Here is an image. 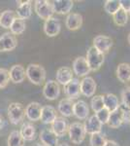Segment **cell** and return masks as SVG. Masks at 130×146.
Segmentation results:
<instances>
[{
  "label": "cell",
  "instance_id": "obj_1",
  "mask_svg": "<svg viewBox=\"0 0 130 146\" xmlns=\"http://www.w3.org/2000/svg\"><path fill=\"white\" fill-rule=\"evenodd\" d=\"M25 75L32 84L41 86L46 80V69L40 64L30 63L25 70Z\"/></svg>",
  "mask_w": 130,
  "mask_h": 146
},
{
  "label": "cell",
  "instance_id": "obj_2",
  "mask_svg": "<svg viewBox=\"0 0 130 146\" xmlns=\"http://www.w3.org/2000/svg\"><path fill=\"white\" fill-rule=\"evenodd\" d=\"M86 62L88 63L89 67H90L91 71H97V70L102 66L104 63V56L103 53L99 52L97 49H95L93 46L88 49L86 53Z\"/></svg>",
  "mask_w": 130,
  "mask_h": 146
},
{
  "label": "cell",
  "instance_id": "obj_3",
  "mask_svg": "<svg viewBox=\"0 0 130 146\" xmlns=\"http://www.w3.org/2000/svg\"><path fill=\"white\" fill-rule=\"evenodd\" d=\"M25 108L20 102H12L8 106V117L13 125H18L24 119Z\"/></svg>",
  "mask_w": 130,
  "mask_h": 146
},
{
  "label": "cell",
  "instance_id": "obj_4",
  "mask_svg": "<svg viewBox=\"0 0 130 146\" xmlns=\"http://www.w3.org/2000/svg\"><path fill=\"white\" fill-rule=\"evenodd\" d=\"M70 140L74 144H81L86 137V129H84V124L80 122H74L68 128Z\"/></svg>",
  "mask_w": 130,
  "mask_h": 146
},
{
  "label": "cell",
  "instance_id": "obj_5",
  "mask_svg": "<svg viewBox=\"0 0 130 146\" xmlns=\"http://www.w3.org/2000/svg\"><path fill=\"white\" fill-rule=\"evenodd\" d=\"M34 9L36 14L38 15L39 18L42 20H48V19L53 17V10L51 7V1H47V0H37L35 1Z\"/></svg>",
  "mask_w": 130,
  "mask_h": 146
},
{
  "label": "cell",
  "instance_id": "obj_6",
  "mask_svg": "<svg viewBox=\"0 0 130 146\" xmlns=\"http://www.w3.org/2000/svg\"><path fill=\"white\" fill-rule=\"evenodd\" d=\"M43 95L47 100H54L60 95V86L54 80H49L46 82L43 88Z\"/></svg>",
  "mask_w": 130,
  "mask_h": 146
},
{
  "label": "cell",
  "instance_id": "obj_7",
  "mask_svg": "<svg viewBox=\"0 0 130 146\" xmlns=\"http://www.w3.org/2000/svg\"><path fill=\"white\" fill-rule=\"evenodd\" d=\"M18 46V40L11 32H5L0 36V52H11Z\"/></svg>",
  "mask_w": 130,
  "mask_h": 146
},
{
  "label": "cell",
  "instance_id": "obj_8",
  "mask_svg": "<svg viewBox=\"0 0 130 146\" xmlns=\"http://www.w3.org/2000/svg\"><path fill=\"white\" fill-rule=\"evenodd\" d=\"M64 93L69 100H74L78 98L81 95V81L77 78H73L64 86Z\"/></svg>",
  "mask_w": 130,
  "mask_h": 146
},
{
  "label": "cell",
  "instance_id": "obj_9",
  "mask_svg": "<svg viewBox=\"0 0 130 146\" xmlns=\"http://www.w3.org/2000/svg\"><path fill=\"white\" fill-rule=\"evenodd\" d=\"M61 25L60 21L57 18L51 17L45 21L44 23V32L49 37H54L60 32Z\"/></svg>",
  "mask_w": 130,
  "mask_h": 146
},
{
  "label": "cell",
  "instance_id": "obj_10",
  "mask_svg": "<svg viewBox=\"0 0 130 146\" xmlns=\"http://www.w3.org/2000/svg\"><path fill=\"white\" fill-rule=\"evenodd\" d=\"M90 67L84 56H78L73 62V73L80 77L86 76L90 72Z\"/></svg>",
  "mask_w": 130,
  "mask_h": 146
},
{
  "label": "cell",
  "instance_id": "obj_11",
  "mask_svg": "<svg viewBox=\"0 0 130 146\" xmlns=\"http://www.w3.org/2000/svg\"><path fill=\"white\" fill-rule=\"evenodd\" d=\"M96 89H97V85L92 77H84L81 81V94L82 96L86 98H91L95 94Z\"/></svg>",
  "mask_w": 130,
  "mask_h": 146
},
{
  "label": "cell",
  "instance_id": "obj_12",
  "mask_svg": "<svg viewBox=\"0 0 130 146\" xmlns=\"http://www.w3.org/2000/svg\"><path fill=\"white\" fill-rule=\"evenodd\" d=\"M51 4L53 13L60 14V15L70 14V11L74 6V2L71 0H53L51 1Z\"/></svg>",
  "mask_w": 130,
  "mask_h": 146
},
{
  "label": "cell",
  "instance_id": "obj_13",
  "mask_svg": "<svg viewBox=\"0 0 130 146\" xmlns=\"http://www.w3.org/2000/svg\"><path fill=\"white\" fill-rule=\"evenodd\" d=\"M113 44V39L106 35H97L93 39V47L103 54L110 50Z\"/></svg>",
  "mask_w": 130,
  "mask_h": 146
},
{
  "label": "cell",
  "instance_id": "obj_14",
  "mask_svg": "<svg viewBox=\"0 0 130 146\" xmlns=\"http://www.w3.org/2000/svg\"><path fill=\"white\" fill-rule=\"evenodd\" d=\"M42 107L43 106L39 102H30L25 107V116L29 121H39L40 117H41Z\"/></svg>",
  "mask_w": 130,
  "mask_h": 146
},
{
  "label": "cell",
  "instance_id": "obj_15",
  "mask_svg": "<svg viewBox=\"0 0 130 146\" xmlns=\"http://www.w3.org/2000/svg\"><path fill=\"white\" fill-rule=\"evenodd\" d=\"M9 75H10V81H12L15 84H20L24 81L25 77V69L22 65L20 64H15L11 67L10 71H9Z\"/></svg>",
  "mask_w": 130,
  "mask_h": 146
},
{
  "label": "cell",
  "instance_id": "obj_16",
  "mask_svg": "<svg viewBox=\"0 0 130 146\" xmlns=\"http://www.w3.org/2000/svg\"><path fill=\"white\" fill-rule=\"evenodd\" d=\"M73 115L80 120H86L89 115V108L86 101L78 100L74 103Z\"/></svg>",
  "mask_w": 130,
  "mask_h": 146
},
{
  "label": "cell",
  "instance_id": "obj_17",
  "mask_svg": "<svg viewBox=\"0 0 130 146\" xmlns=\"http://www.w3.org/2000/svg\"><path fill=\"white\" fill-rule=\"evenodd\" d=\"M82 16L79 13L68 14L65 20V25L69 30H78L82 25Z\"/></svg>",
  "mask_w": 130,
  "mask_h": 146
},
{
  "label": "cell",
  "instance_id": "obj_18",
  "mask_svg": "<svg viewBox=\"0 0 130 146\" xmlns=\"http://www.w3.org/2000/svg\"><path fill=\"white\" fill-rule=\"evenodd\" d=\"M73 70L68 66H62L58 68L55 74L56 82L60 85H67L73 79Z\"/></svg>",
  "mask_w": 130,
  "mask_h": 146
},
{
  "label": "cell",
  "instance_id": "obj_19",
  "mask_svg": "<svg viewBox=\"0 0 130 146\" xmlns=\"http://www.w3.org/2000/svg\"><path fill=\"white\" fill-rule=\"evenodd\" d=\"M86 133H89V135H93V133H101L102 129V124L99 122L97 117L95 115H92L89 118L86 119V121L84 124Z\"/></svg>",
  "mask_w": 130,
  "mask_h": 146
},
{
  "label": "cell",
  "instance_id": "obj_20",
  "mask_svg": "<svg viewBox=\"0 0 130 146\" xmlns=\"http://www.w3.org/2000/svg\"><path fill=\"white\" fill-rule=\"evenodd\" d=\"M40 139L45 146H57L58 138L51 129H45L40 133Z\"/></svg>",
  "mask_w": 130,
  "mask_h": 146
},
{
  "label": "cell",
  "instance_id": "obj_21",
  "mask_svg": "<svg viewBox=\"0 0 130 146\" xmlns=\"http://www.w3.org/2000/svg\"><path fill=\"white\" fill-rule=\"evenodd\" d=\"M18 18L25 21L29 19L32 15V4L31 1H18V9H16Z\"/></svg>",
  "mask_w": 130,
  "mask_h": 146
},
{
  "label": "cell",
  "instance_id": "obj_22",
  "mask_svg": "<svg viewBox=\"0 0 130 146\" xmlns=\"http://www.w3.org/2000/svg\"><path fill=\"white\" fill-rule=\"evenodd\" d=\"M68 129L67 120L64 117H56V119L51 123V131L56 136H63Z\"/></svg>",
  "mask_w": 130,
  "mask_h": 146
},
{
  "label": "cell",
  "instance_id": "obj_23",
  "mask_svg": "<svg viewBox=\"0 0 130 146\" xmlns=\"http://www.w3.org/2000/svg\"><path fill=\"white\" fill-rule=\"evenodd\" d=\"M56 117H57L56 109L51 105H45V106L42 107L41 117H40L42 123L51 124L56 119Z\"/></svg>",
  "mask_w": 130,
  "mask_h": 146
},
{
  "label": "cell",
  "instance_id": "obj_24",
  "mask_svg": "<svg viewBox=\"0 0 130 146\" xmlns=\"http://www.w3.org/2000/svg\"><path fill=\"white\" fill-rule=\"evenodd\" d=\"M74 101L69 98H63L58 102L57 110L62 115V117H71L73 115V108H74Z\"/></svg>",
  "mask_w": 130,
  "mask_h": 146
},
{
  "label": "cell",
  "instance_id": "obj_25",
  "mask_svg": "<svg viewBox=\"0 0 130 146\" xmlns=\"http://www.w3.org/2000/svg\"><path fill=\"white\" fill-rule=\"evenodd\" d=\"M103 100H104V107L107 108L111 113L115 111V110L119 108V98L114 94H106V95L103 96Z\"/></svg>",
  "mask_w": 130,
  "mask_h": 146
},
{
  "label": "cell",
  "instance_id": "obj_26",
  "mask_svg": "<svg viewBox=\"0 0 130 146\" xmlns=\"http://www.w3.org/2000/svg\"><path fill=\"white\" fill-rule=\"evenodd\" d=\"M117 77L121 83H128L130 81V64L126 62L119 63L117 67Z\"/></svg>",
  "mask_w": 130,
  "mask_h": 146
},
{
  "label": "cell",
  "instance_id": "obj_27",
  "mask_svg": "<svg viewBox=\"0 0 130 146\" xmlns=\"http://www.w3.org/2000/svg\"><path fill=\"white\" fill-rule=\"evenodd\" d=\"M20 133L22 136L24 141H31L35 139V135H36V129L30 123H24L20 127Z\"/></svg>",
  "mask_w": 130,
  "mask_h": 146
},
{
  "label": "cell",
  "instance_id": "obj_28",
  "mask_svg": "<svg viewBox=\"0 0 130 146\" xmlns=\"http://www.w3.org/2000/svg\"><path fill=\"white\" fill-rule=\"evenodd\" d=\"M16 14L14 11L12 10H5L4 12H2L0 14V27H2L3 28L6 29H10L12 23H13L14 20H15Z\"/></svg>",
  "mask_w": 130,
  "mask_h": 146
},
{
  "label": "cell",
  "instance_id": "obj_29",
  "mask_svg": "<svg viewBox=\"0 0 130 146\" xmlns=\"http://www.w3.org/2000/svg\"><path fill=\"white\" fill-rule=\"evenodd\" d=\"M122 123H123V120H122V114H121L120 108L111 113L110 117H109V121H108V125L111 128L117 129L121 126Z\"/></svg>",
  "mask_w": 130,
  "mask_h": 146
},
{
  "label": "cell",
  "instance_id": "obj_30",
  "mask_svg": "<svg viewBox=\"0 0 130 146\" xmlns=\"http://www.w3.org/2000/svg\"><path fill=\"white\" fill-rule=\"evenodd\" d=\"M8 146H24V139L20 135V131H13L10 133L7 140Z\"/></svg>",
  "mask_w": 130,
  "mask_h": 146
},
{
  "label": "cell",
  "instance_id": "obj_31",
  "mask_svg": "<svg viewBox=\"0 0 130 146\" xmlns=\"http://www.w3.org/2000/svg\"><path fill=\"white\" fill-rule=\"evenodd\" d=\"M25 28H26V25H25V21L22 20V19L16 17L15 20H14L13 23H12L10 30L11 33L13 35H20L24 32Z\"/></svg>",
  "mask_w": 130,
  "mask_h": 146
},
{
  "label": "cell",
  "instance_id": "obj_32",
  "mask_svg": "<svg viewBox=\"0 0 130 146\" xmlns=\"http://www.w3.org/2000/svg\"><path fill=\"white\" fill-rule=\"evenodd\" d=\"M113 17H114L115 23L117 25H119V27H124V25H126L127 22H128V14L124 10H122L121 8L115 14H114Z\"/></svg>",
  "mask_w": 130,
  "mask_h": 146
},
{
  "label": "cell",
  "instance_id": "obj_33",
  "mask_svg": "<svg viewBox=\"0 0 130 146\" xmlns=\"http://www.w3.org/2000/svg\"><path fill=\"white\" fill-rule=\"evenodd\" d=\"M120 9L119 0H107L104 3V10L110 15H114Z\"/></svg>",
  "mask_w": 130,
  "mask_h": 146
},
{
  "label": "cell",
  "instance_id": "obj_34",
  "mask_svg": "<svg viewBox=\"0 0 130 146\" xmlns=\"http://www.w3.org/2000/svg\"><path fill=\"white\" fill-rule=\"evenodd\" d=\"M106 141H107V139L101 133H93L90 136L89 144H90V146H105Z\"/></svg>",
  "mask_w": 130,
  "mask_h": 146
},
{
  "label": "cell",
  "instance_id": "obj_35",
  "mask_svg": "<svg viewBox=\"0 0 130 146\" xmlns=\"http://www.w3.org/2000/svg\"><path fill=\"white\" fill-rule=\"evenodd\" d=\"M90 105L91 108L94 112H98L100 111L101 109L104 108V100H103V96L99 95V96H95L91 98L90 101Z\"/></svg>",
  "mask_w": 130,
  "mask_h": 146
},
{
  "label": "cell",
  "instance_id": "obj_36",
  "mask_svg": "<svg viewBox=\"0 0 130 146\" xmlns=\"http://www.w3.org/2000/svg\"><path fill=\"white\" fill-rule=\"evenodd\" d=\"M10 82L9 70L6 68H0V89H4Z\"/></svg>",
  "mask_w": 130,
  "mask_h": 146
},
{
  "label": "cell",
  "instance_id": "obj_37",
  "mask_svg": "<svg viewBox=\"0 0 130 146\" xmlns=\"http://www.w3.org/2000/svg\"><path fill=\"white\" fill-rule=\"evenodd\" d=\"M110 114H111V112L109 111L107 108L104 107L103 109H101L100 111L96 112L94 115L97 117V119L99 120V122H100V123L102 124V125H104V124H108Z\"/></svg>",
  "mask_w": 130,
  "mask_h": 146
},
{
  "label": "cell",
  "instance_id": "obj_38",
  "mask_svg": "<svg viewBox=\"0 0 130 146\" xmlns=\"http://www.w3.org/2000/svg\"><path fill=\"white\" fill-rule=\"evenodd\" d=\"M121 104L130 109V87H127L121 92Z\"/></svg>",
  "mask_w": 130,
  "mask_h": 146
},
{
  "label": "cell",
  "instance_id": "obj_39",
  "mask_svg": "<svg viewBox=\"0 0 130 146\" xmlns=\"http://www.w3.org/2000/svg\"><path fill=\"white\" fill-rule=\"evenodd\" d=\"M119 108H120V110H121L123 123H130V109L123 106L122 104H119Z\"/></svg>",
  "mask_w": 130,
  "mask_h": 146
},
{
  "label": "cell",
  "instance_id": "obj_40",
  "mask_svg": "<svg viewBox=\"0 0 130 146\" xmlns=\"http://www.w3.org/2000/svg\"><path fill=\"white\" fill-rule=\"evenodd\" d=\"M119 2H120V8L128 14L130 12V0H119Z\"/></svg>",
  "mask_w": 130,
  "mask_h": 146
},
{
  "label": "cell",
  "instance_id": "obj_41",
  "mask_svg": "<svg viewBox=\"0 0 130 146\" xmlns=\"http://www.w3.org/2000/svg\"><path fill=\"white\" fill-rule=\"evenodd\" d=\"M105 146H119V145L114 140H107V141H106Z\"/></svg>",
  "mask_w": 130,
  "mask_h": 146
},
{
  "label": "cell",
  "instance_id": "obj_42",
  "mask_svg": "<svg viewBox=\"0 0 130 146\" xmlns=\"http://www.w3.org/2000/svg\"><path fill=\"white\" fill-rule=\"evenodd\" d=\"M4 127V118L2 115H0V129Z\"/></svg>",
  "mask_w": 130,
  "mask_h": 146
},
{
  "label": "cell",
  "instance_id": "obj_43",
  "mask_svg": "<svg viewBox=\"0 0 130 146\" xmlns=\"http://www.w3.org/2000/svg\"><path fill=\"white\" fill-rule=\"evenodd\" d=\"M57 146H69V144H67V143H65V142H62V143H58Z\"/></svg>",
  "mask_w": 130,
  "mask_h": 146
},
{
  "label": "cell",
  "instance_id": "obj_44",
  "mask_svg": "<svg viewBox=\"0 0 130 146\" xmlns=\"http://www.w3.org/2000/svg\"><path fill=\"white\" fill-rule=\"evenodd\" d=\"M127 40H128V43L130 44V33L128 34V37H127Z\"/></svg>",
  "mask_w": 130,
  "mask_h": 146
},
{
  "label": "cell",
  "instance_id": "obj_45",
  "mask_svg": "<svg viewBox=\"0 0 130 146\" xmlns=\"http://www.w3.org/2000/svg\"><path fill=\"white\" fill-rule=\"evenodd\" d=\"M34 146H45V145H43V144H41V143H38V144L34 145Z\"/></svg>",
  "mask_w": 130,
  "mask_h": 146
},
{
  "label": "cell",
  "instance_id": "obj_46",
  "mask_svg": "<svg viewBox=\"0 0 130 146\" xmlns=\"http://www.w3.org/2000/svg\"><path fill=\"white\" fill-rule=\"evenodd\" d=\"M129 15H130V12H129Z\"/></svg>",
  "mask_w": 130,
  "mask_h": 146
}]
</instances>
